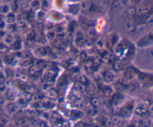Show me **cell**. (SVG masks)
Returning <instances> with one entry per match:
<instances>
[{"label": "cell", "mask_w": 153, "mask_h": 127, "mask_svg": "<svg viewBox=\"0 0 153 127\" xmlns=\"http://www.w3.org/2000/svg\"><path fill=\"white\" fill-rule=\"evenodd\" d=\"M120 6V3L118 2V1H116V2H114V4L113 7H114V9H117V8H118Z\"/></svg>", "instance_id": "cell-1"}]
</instances>
